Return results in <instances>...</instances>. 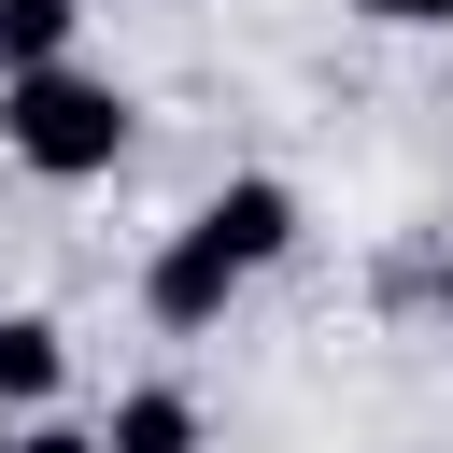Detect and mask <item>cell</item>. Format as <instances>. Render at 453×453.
<instances>
[{
    "mask_svg": "<svg viewBox=\"0 0 453 453\" xmlns=\"http://www.w3.org/2000/svg\"><path fill=\"white\" fill-rule=\"evenodd\" d=\"M71 28H85V0H0V71H42V57H71Z\"/></svg>",
    "mask_w": 453,
    "mask_h": 453,
    "instance_id": "obj_6",
    "label": "cell"
},
{
    "mask_svg": "<svg viewBox=\"0 0 453 453\" xmlns=\"http://www.w3.org/2000/svg\"><path fill=\"white\" fill-rule=\"evenodd\" d=\"M57 382H71V326L57 311H0V411L28 425V411H57Z\"/></svg>",
    "mask_w": 453,
    "mask_h": 453,
    "instance_id": "obj_4",
    "label": "cell"
},
{
    "mask_svg": "<svg viewBox=\"0 0 453 453\" xmlns=\"http://www.w3.org/2000/svg\"><path fill=\"white\" fill-rule=\"evenodd\" d=\"M0 453H113V439H99V425H57V411H28V425H14Z\"/></svg>",
    "mask_w": 453,
    "mask_h": 453,
    "instance_id": "obj_7",
    "label": "cell"
},
{
    "mask_svg": "<svg viewBox=\"0 0 453 453\" xmlns=\"http://www.w3.org/2000/svg\"><path fill=\"white\" fill-rule=\"evenodd\" d=\"M241 283H255V269H241V255H226V241H212V226H198V212H184V226H170V241H156V255H142V311H156V326H170V340H212V326H226V297H241Z\"/></svg>",
    "mask_w": 453,
    "mask_h": 453,
    "instance_id": "obj_2",
    "label": "cell"
},
{
    "mask_svg": "<svg viewBox=\"0 0 453 453\" xmlns=\"http://www.w3.org/2000/svg\"><path fill=\"white\" fill-rule=\"evenodd\" d=\"M439 311H453V283H439Z\"/></svg>",
    "mask_w": 453,
    "mask_h": 453,
    "instance_id": "obj_9",
    "label": "cell"
},
{
    "mask_svg": "<svg viewBox=\"0 0 453 453\" xmlns=\"http://www.w3.org/2000/svg\"><path fill=\"white\" fill-rule=\"evenodd\" d=\"M368 28H453V0H354Z\"/></svg>",
    "mask_w": 453,
    "mask_h": 453,
    "instance_id": "obj_8",
    "label": "cell"
},
{
    "mask_svg": "<svg viewBox=\"0 0 453 453\" xmlns=\"http://www.w3.org/2000/svg\"><path fill=\"white\" fill-rule=\"evenodd\" d=\"M198 226H212L241 269H283V255H297V184H283V170H241V184L198 198Z\"/></svg>",
    "mask_w": 453,
    "mask_h": 453,
    "instance_id": "obj_3",
    "label": "cell"
},
{
    "mask_svg": "<svg viewBox=\"0 0 453 453\" xmlns=\"http://www.w3.org/2000/svg\"><path fill=\"white\" fill-rule=\"evenodd\" d=\"M99 439H113V453H212V411H198L184 382H127V396L99 411Z\"/></svg>",
    "mask_w": 453,
    "mask_h": 453,
    "instance_id": "obj_5",
    "label": "cell"
},
{
    "mask_svg": "<svg viewBox=\"0 0 453 453\" xmlns=\"http://www.w3.org/2000/svg\"><path fill=\"white\" fill-rule=\"evenodd\" d=\"M127 85L85 71V57H42V71H0V156L28 184H113L127 170Z\"/></svg>",
    "mask_w": 453,
    "mask_h": 453,
    "instance_id": "obj_1",
    "label": "cell"
}]
</instances>
